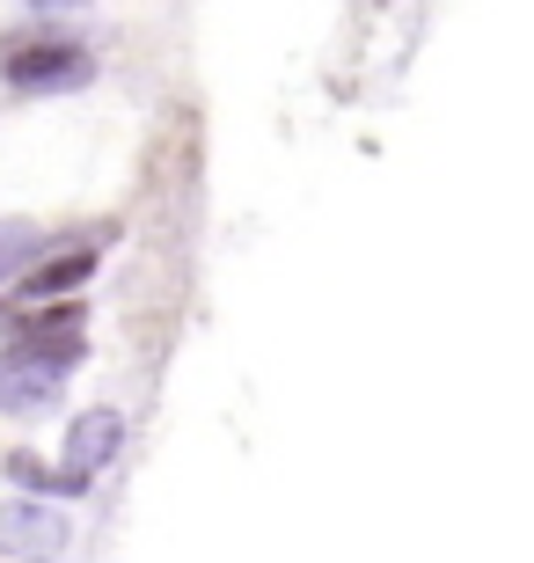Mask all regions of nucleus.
<instances>
[{
    "mask_svg": "<svg viewBox=\"0 0 534 563\" xmlns=\"http://www.w3.org/2000/svg\"><path fill=\"white\" fill-rule=\"evenodd\" d=\"M0 81L15 96H74V88L96 81V52H88L81 30H8L0 37Z\"/></svg>",
    "mask_w": 534,
    "mask_h": 563,
    "instance_id": "nucleus-1",
    "label": "nucleus"
},
{
    "mask_svg": "<svg viewBox=\"0 0 534 563\" xmlns=\"http://www.w3.org/2000/svg\"><path fill=\"white\" fill-rule=\"evenodd\" d=\"M8 344L30 358H44V366H59V374H74L88 358V308L81 300H37L30 314H15L8 322Z\"/></svg>",
    "mask_w": 534,
    "mask_h": 563,
    "instance_id": "nucleus-2",
    "label": "nucleus"
},
{
    "mask_svg": "<svg viewBox=\"0 0 534 563\" xmlns=\"http://www.w3.org/2000/svg\"><path fill=\"white\" fill-rule=\"evenodd\" d=\"M0 556L15 563H59L66 556V520L52 498H8L0 505Z\"/></svg>",
    "mask_w": 534,
    "mask_h": 563,
    "instance_id": "nucleus-3",
    "label": "nucleus"
},
{
    "mask_svg": "<svg viewBox=\"0 0 534 563\" xmlns=\"http://www.w3.org/2000/svg\"><path fill=\"white\" fill-rule=\"evenodd\" d=\"M59 366H44V358L15 352V344H0V418H37L59 402Z\"/></svg>",
    "mask_w": 534,
    "mask_h": 563,
    "instance_id": "nucleus-4",
    "label": "nucleus"
},
{
    "mask_svg": "<svg viewBox=\"0 0 534 563\" xmlns=\"http://www.w3.org/2000/svg\"><path fill=\"white\" fill-rule=\"evenodd\" d=\"M118 446H124V418L118 410H81V418L66 424V476H81V483H96L118 461Z\"/></svg>",
    "mask_w": 534,
    "mask_h": 563,
    "instance_id": "nucleus-5",
    "label": "nucleus"
},
{
    "mask_svg": "<svg viewBox=\"0 0 534 563\" xmlns=\"http://www.w3.org/2000/svg\"><path fill=\"white\" fill-rule=\"evenodd\" d=\"M96 278V256H44L37 272H22V300H66V292H81Z\"/></svg>",
    "mask_w": 534,
    "mask_h": 563,
    "instance_id": "nucleus-6",
    "label": "nucleus"
},
{
    "mask_svg": "<svg viewBox=\"0 0 534 563\" xmlns=\"http://www.w3.org/2000/svg\"><path fill=\"white\" fill-rule=\"evenodd\" d=\"M37 250H44L37 228H0V286H8V278H22V264H30Z\"/></svg>",
    "mask_w": 534,
    "mask_h": 563,
    "instance_id": "nucleus-7",
    "label": "nucleus"
},
{
    "mask_svg": "<svg viewBox=\"0 0 534 563\" xmlns=\"http://www.w3.org/2000/svg\"><path fill=\"white\" fill-rule=\"evenodd\" d=\"M37 15H74V8H88V0H30Z\"/></svg>",
    "mask_w": 534,
    "mask_h": 563,
    "instance_id": "nucleus-8",
    "label": "nucleus"
}]
</instances>
